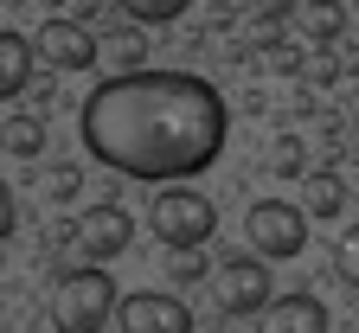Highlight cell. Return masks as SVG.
Masks as SVG:
<instances>
[{
	"label": "cell",
	"mask_w": 359,
	"mask_h": 333,
	"mask_svg": "<svg viewBox=\"0 0 359 333\" xmlns=\"http://www.w3.org/2000/svg\"><path fill=\"white\" fill-rule=\"evenodd\" d=\"M32 52L52 64V71H90L97 64V32H90V20H71V13H52L39 26V39H32Z\"/></svg>",
	"instance_id": "cell-5"
},
{
	"label": "cell",
	"mask_w": 359,
	"mask_h": 333,
	"mask_svg": "<svg viewBox=\"0 0 359 333\" xmlns=\"http://www.w3.org/2000/svg\"><path fill=\"white\" fill-rule=\"evenodd\" d=\"M116 327L122 333H193V308L180 295H161V289H142L116 308Z\"/></svg>",
	"instance_id": "cell-8"
},
{
	"label": "cell",
	"mask_w": 359,
	"mask_h": 333,
	"mask_svg": "<svg viewBox=\"0 0 359 333\" xmlns=\"http://www.w3.org/2000/svg\"><path fill=\"white\" fill-rule=\"evenodd\" d=\"M334 77H340V71H334V58H314V64H308V83H314V90H327Z\"/></svg>",
	"instance_id": "cell-20"
},
{
	"label": "cell",
	"mask_w": 359,
	"mask_h": 333,
	"mask_svg": "<svg viewBox=\"0 0 359 333\" xmlns=\"http://www.w3.org/2000/svg\"><path fill=\"white\" fill-rule=\"evenodd\" d=\"M269 64H276V71H295V64H302V52H295V45H276V52H269Z\"/></svg>",
	"instance_id": "cell-21"
},
{
	"label": "cell",
	"mask_w": 359,
	"mask_h": 333,
	"mask_svg": "<svg viewBox=\"0 0 359 333\" xmlns=\"http://www.w3.org/2000/svg\"><path fill=\"white\" fill-rule=\"evenodd\" d=\"M122 295H116V276L103 263H77L58 276V289H52V327L58 333H103L116 320Z\"/></svg>",
	"instance_id": "cell-2"
},
{
	"label": "cell",
	"mask_w": 359,
	"mask_h": 333,
	"mask_svg": "<svg viewBox=\"0 0 359 333\" xmlns=\"http://www.w3.org/2000/svg\"><path fill=\"white\" fill-rule=\"evenodd\" d=\"M334 269H340L346 289H359V224H353V231H340V244H334Z\"/></svg>",
	"instance_id": "cell-17"
},
{
	"label": "cell",
	"mask_w": 359,
	"mask_h": 333,
	"mask_svg": "<svg viewBox=\"0 0 359 333\" xmlns=\"http://www.w3.org/2000/svg\"><path fill=\"white\" fill-rule=\"evenodd\" d=\"M77 135L90 161H103L109 173L173 186V179H199L224 154L231 109L193 71H128V77H103L83 97Z\"/></svg>",
	"instance_id": "cell-1"
},
{
	"label": "cell",
	"mask_w": 359,
	"mask_h": 333,
	"mask_svg": "<svg viewBox=\"0 0 359 333\" xmlns=\"http://www.w3.org/2000/svg\"><path fill=\"white\" fill-rule=\"evenodd\" d=\"M212 289H218V308L224 314H263L269 301H276V295H269V263L263 257H231V263L218 269Z\"/></svg>",
	"instance_id": "cell-6"
},
{
	"label": "cell",
	"mask_w": 359,
	"mask_h": 333,
	"mask_svg": "<svg viewBox=\"0 0 359 333\" xmlns=\"http://www.w3.org/2000/svg\"><path fill=\"white\" fill-rule=\"evenodd\" d=\"M167 282H180V289L205 282V250H167Z\"/></svg>",
	"instance_id": "cell-16"
},
{
	"label": "cell",
	"mask_w": 359,
	"mask_h": 333,
	"mask_svg": "<svg viewBox=\"0 0 359 333\" xmlns=\"http://www.w3.org/2000/svg\"><path fill=\"white\" fill-rule=\"evenodd\" d=\"M327 301L321 295H283L257 314V333H327Z\"/></svg>",
	"instance_id": "cell-9"
},
{
	"label": "cell",
	"mask_w": 359,
	"mask_h": 333,
	"mask_svg": "<svg viewBox=\"0 0 359 333\" xmlns=\"http://www.w3.org/2000/svg\"><path fill=\"white\" fill-rule=\"evenodd\" d=\"M0 148L20 154V161H32V154L45 148V122H39V116H13V122H0Z\"/></svg>",
	"instance_id": "cell-11"
},
{
	"label": "cell",
	"mask_w": 359,
	"mask_h": 333,
	"mask_svg": "<svg viewBox=\"0 0 359 333\" xmlns=\"http://www.w3.org/2000/svg\"><path fill=\"white\" fill-rule=\"evenodd\" d=\"M340 26H346L340 0H314V7H308V39H314V45H334V39H340Z\"/></svg>",
	"instance_id": "cell-15"
},
{
	"label": "cell",
	"mask_w": 359,
	"mask_h": 333,
	"mask_svg": "<svg viewBox=\"0 0 359 333\" xmlns=\"http://www.w3.org/2000/svg\"><path fill=\"white\" fill-rule=\"evenodd\" d=\"M13 224H20V199H13V186L0 179V244L13 237Z\"/></svg>",
	"instance_id": "cell-19"
},
{
	"label": "cell",
	"mask_w": 359,
	"mask_h": 333,
	"mask_svg": "<svg viewBox=\"0 0 359 333\" xmlns=\"http://www.w3.org/2000/svg\"><path fill=\"white\" fill-rule=\"evenodd\" d=\"M244 237H250V257L263 263H289L308 250V205H289V199H257L244 212Z\"/></svg>",
	"instance_id": "cell-4"
},
{
	"label": "cell",
	"mask_w": 359,
	"mask_h": 333,
	"mask_svg": "<svg viewBox=\"0 0 359 333\" xmlns=\"http://www.w3.org/2000/svg\"><path fill=\"white\" fill-rule=\"evenodd\" d=\"M346 122H353V128H359V83H353V90H346Z\"/></svg>",
	"instance_id": "cell-22"
},
{
	"label": "cell",
	"mask_w": 359,
	"mask_h": 333,
	"mask_svg": "<svg viewBox=\"0 0 359 333\" xmlns=\"http://www.w3.org/2000/svg\"><path fill=\"white\" fill-rule=\"evenodd\" d=\"M142 58H148V32H142V26H122V32L109 39V64H116V77H128V71H148Z\"/></svg>",
	"instance_id": "cell-12"
},
{
	"label": "cell",
	"mask_w": 359,
	"mask_h": 333,
	"mask_svg": "<svg viewBox=\"0 0 359 333\" xmlns=\"http://www.w3.org/2000/svg\"><path fill=\"white\" fill-rule=\"evenodd\" d=\"M32 45H26V32H0V103H13L20 90L32 83Z\"/></svg>",
	"instance_id": "cell-10"
},
{
	"label": "cell",
	"mask_w": 359,
	"mask_h": 333,
	"mask_svg": "<svg viewBox=\"0 0 359 333\" xmlns=\"http://www.w3.org/2000/svg\"><path fill=\"white\" fill-rule=\"evenodd\" d=\"M289 7H295V0H263V13H269V20H276V13H289Z\"/></svg>",
	"instance_id": "cell-23"
},
{
	"label": "cell",
	"mask_w": 359,
	"mask_h": 333,
	"mask_svg": "<svg viewBox=\"0 0 359 333\" xmlns=\"http://www.w3.org/2000/svg\"><path fill=\"white\" fill-rule=\"evenodd\" d=\"M340 205H346V186H340L334 173H314V179H308V218H334Z\"/></svg>",
	"instance_id": "cell-13"
},
{
	"label": "cell",
	"mask_w": 359,
	"mask_h": 333,
	"mask_svg": "<svg viewBox=\"0 0 359 333\" xmlns=\"http://www.w3.org/2000/svg\"><path fill=\"white\" fill-rule=\"evenodd\" d=\"M71 237H77V250H83L90 263H109V257H122V250H128L135 218H128L122 205H83V212H77V224H71Z\"/></svg>",
	"instance_id": "cell-7"
},
{
	"label": "cell",
	"mask_w": 359,
	"mask_h": 333,
	"mask_svg": "<svg viewBox=\"0 0 359 333\" xmlns=\"http://www.w3.org/2000/svg\"><path fill=\"white\" fill-rule=\"evenodd\" d=\"M116 7L128 13V20H142V26H167V20H180L193 7V0H116Z\"/></svg>",
	"instance_id": "cell-14"
},
{
	"label": "cell",
	"mask_w": 359,
	"mask_h": 333,
	"mask_svg": "<svg viewBox=\"0 0 359 333\" xmlns=\"http://www.w3.org/2000/svg\"><path fill=\"white\" fill-rule=\"evenodd\" d=\"M269 167H276L283 179H295V173L308 167V148H302V141H295V135H283V141H276V148H269Z\"/></svg>",
	"instance_id": "cell-18"
},
{
	"label": "cell",
	"mask_w": 359,
	"mask_h": 333,
	"mask_svg": "<svg viewBox=\"0 0 359 333\" xmlns=\"http://www.w3.org/2000/svg\"><path fill=\"white\" fill-rule=\"evenodd\" d=\"M148 231L167 250H205V237L218 231V212H212L205 193H193V186H161L154 205H148Z\"/></svg>",
	"instance_id": "cell-3"
}]
</instances>
